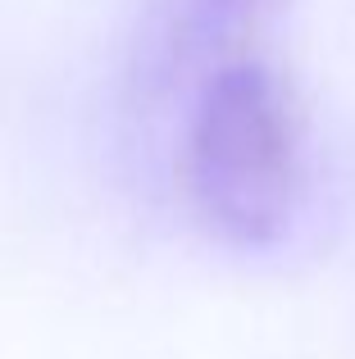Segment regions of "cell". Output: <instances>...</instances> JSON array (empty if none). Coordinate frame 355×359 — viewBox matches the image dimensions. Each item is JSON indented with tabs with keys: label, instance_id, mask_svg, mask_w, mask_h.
<instances>
[{
	"label": "cell",
	"instance_id": "6da1fadb",
	"mask_svg": "<svg viewBox=\"0 0 355 359\" xmlns=\"http://www.w3.org/2000/svg\"><path fill=\"white\" fill-rule=\"evenodd\" d=\"M187 214L228 250H274L310 201V141L287 78L255 55L187 82L178 118Z\"/></svg>",
	"mask_w": 355,
	"mask_h": 359
},
{
	"label": "cell",
	"instance_id": "7a4b0ae2",
	"mask_svg": "<svg viewBox=\"0 0 355 359\" xmlns=\"http://www.w3.org/2000/svg\"><path fill=\"white\" fill-rule=\"evenodd\" d=\"M260 5L264 0H164L160 32L146 55L151 73H160L164 87H173L241 55L237 41L250 32Z\"/></svg>",
	"mask_w": 355,
	"mask_h": 359
}]
</instances>
